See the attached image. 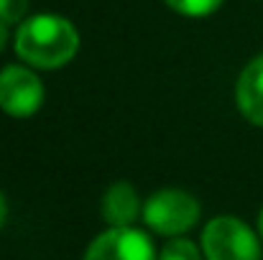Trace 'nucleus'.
<instances>
[{
    "mask_svg": "<svg viewBox=\"0 0 263 260\" xmlns=\"http://www.w3.org/2000/svg\"><path fill=\"white\" fill-rule=\"evenodd\" d=\"M80 49L77 28L54 13L26 18L15 33V54L39 69H59L74 59Z\"/></svg>",
    "mask_w": 263,
    "mask_h": 260,
    "instance_id": "obj_1",
    "label": "nucleus"
},
{
    "mask_svg": "<svg viewBox=\"0 0 263 260\" xmlns=\"http://www.w3.org/2000/svg\"><path fill=\"white\" fill-rule=\"evenodd\" d=\"M207 260H261L258 237L235 217H215L202 232Z\"/></svg>",
    "mask_w": 263,
    "mask_h": 260,
    "instance_id": "obj_2",
    "label": "nucleus"
},
{
    "mask_svg": "<svg viewBox=\"0 0 263 260\" xmlns=\"http://www.w3.org/2000/svg\"><path fill=\"white\" fill-rule=\"evenodd\" d=\"M143 219L159 235H179L199 219V204L181 189H161L146 202Z\"/></svg>",
    "mask_w": 263,
    "mask_h": 260,
    "instance_id": "obj_3",
    "label": "nucleus"
},
{
    "mask_svg": "<svg viewBox=\"0 0 263 260\" xmlns=\"http://www.w3.org/2000/svg\"><path fill=\"white\" fill-rule=\"evenodd\" d=\"M44 102L41 79L18 64H10L0 72V110L10 117H31Z\"/></svg>",
    "mask_w": 263,
    "mask_h": 260,
    "instance_id": "obj_4",
    "label": "nucleus"
},
{
    "mask_svg": "<svg viewBox=\"0 0 263 260\" xmlns=\"http://www.w3.org/2000/svg\"><path fill=\"white\" fill-rule=\"evenodd\" d=\"M85 260H156L151 240L130 227H112L89 245Z\"/></svg>",
    "mask_w": 263,
    "mask_h": 260,
    "instance_id": "obj_5",
    "label": "nucleus"
},
{
    "mask_svg": "<svg viewBox=\"0 0 263 260\" xmlns=\"http://www.w3.org/2000/svg\"><path fill=\"white\" fill-rule=\"evenodd\" d=\"M235 99L246 120L263 128V54L256 56L238 77Z\"/></svg>",
    "mask_w": 263,
    "mask_h": 260,
    "instance_id": "obj_6",
    "label": "nucleus"
},
{
    "mask_svg": "<svg viewBox=\"0 0 263 260\" xmlns=\"http://www.w3.org/2000/svg\"><path fill=\"white\" fill-rule=\"evenodd\" d=\"M141 212L136 189L128 181H115L102 196V217L112 227H130Z\"/></svg>",
    "mask_w": 263,
    "mask_h": 260,
    "instance_id": "obj_7",
    "label": "nucleus"
},
{
    "mask_svg": "<svg viewBox=\"0 0 263 260\" xmlns=\"http://www.w3.org/2000/svg\"><path fill=\"white\" fill-rule=\"evenodd\" d=\"M172 10L181 13V15H189V18H202V15H210L215 13L222 0H164Z\"/></svg>",
    "mask_w": 263,
    "mask_h": 260,
    "instance_id": "obj_8",
    "label": "nucleus"
},
{
    "mask_svg": "<svg viewBox=\"0 0 263 260\" xmlns=\"http://www.w3.org/2000/svg\"><path fill=\"white\" fill-rule=\"evenodd\" d=\"M161 260H202V255L189 240H172L161 250Z\"/></svg>",
    "mask_w": 263,
    "mask_h": 260,
    "instance_id": "obj_9",
    "label": "nucleus"
},
{
    "mask_svg": "<svg viewBox=\"0 0 263 260\" xmlns=\"http://www.w3.org/2000/svg\"><path fill=\"white\" fill-rule=\"evenodd\" d=\"M28 10V0H0V18L10 23H23Z\"/></svg>",
    "mask_w": 263,
    "mask_h": 260,
    "instance_id": "obj_10",
    "label": "nucleus"
},
{
    "mask_svg": "<svg viewBox=\"0 0 263 260\" xmlns=\"http://www.w3.org/2000/svg\"><path fill=\"white\" fill-rule=\"evenodd\" d=\"M5 44H8V23L0 18V51L5 49Z\"/></svg>",
    "mask_w": 263,
    "mask_h": 260,
    "instance_id": "obj_11",
    "label": "nucleus"
},
{
    "mask_svg": "<svg viewBox=\"0 0 263 260\" xmlns=\"http://www.w3.org/2000/svg\"><path fill=\"white\" fill-rule=\"evenodd\" d=\"M5 214H8V209H5V196H3V191H0V227H3V222H5Z\"/></svg>",
    "mask_w": 263,
    "mask_h": 260,
    "instance_id": "obj_12",
    "label": "nucleus"
},
{
    "mask_svg": "<svg viewBox=\"0 0 263 260\" xmlns=\"http://www.w3.org/2000/svg\"><path fill=\"white\" fill-rule=\"evenodd\" d=\"M258 227H261V235H263V209H261V217H258Z\"/></svg>",
    "mask_w": 263,
    "mask_h": 260,
    "instance_id": "obj_13",
    "label": "nucleus"
}]
</instances>
